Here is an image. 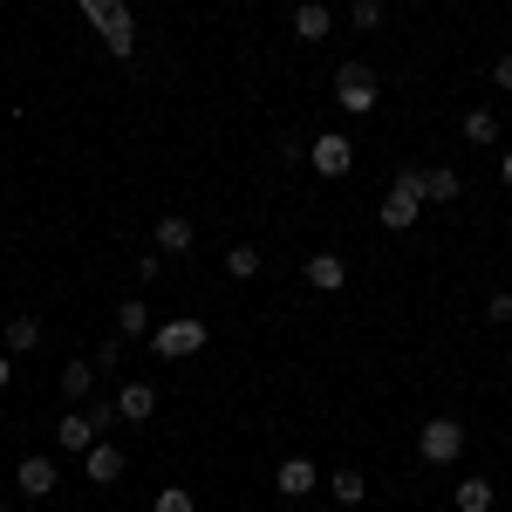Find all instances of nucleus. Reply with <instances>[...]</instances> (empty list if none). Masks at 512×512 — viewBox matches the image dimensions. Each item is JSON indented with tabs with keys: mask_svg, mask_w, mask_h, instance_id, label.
I'll list each match as a JSON object with an SVG mask.
<instances>
[{
	"mask_svg": "<svg viewBox=\"0 0 512 512\" xmlns=\"http://www.w3.org/2000/svg\"><path fill=\"white\" fill-rule=\"evenodd\" d=\"M376 219H383L390 233H410V226L424 219V171H417V164H403V171H396V185L383 192Z\"/></svg>",
	"mask_w": 512,
	"mask_h": 512,
	"instance_id": "1",
	"label": "nucleus"
},
{
	"mask_svg": "<svg viewBox=\"0 0 512 512\" xmlns=\"http://www.w3.org/2000/svg\"><path fill=\"white\" fill-rule=\"evenodd\" d=\"M205 342H212V328H205V321H192V315H171V321H158V328H151L158 362H185V355H198Z\"/></svg>",
	"mask_w": 512,
	"mask_h": 512,
	"instance_id": "2",
	"label": "nucleus"
},
{
	"mask_svg": "<svg viewBox=\"0 0 512 512\" xmlns=\"http://www.w3.org/2000/svg\"><path fill=\"white\" fill-rule=\"evenodd\" d=\"M76 7L103 28V48H110V55H130V48H137V21H130L123 0H76Z\"/></svg>",
	"mask_w": 512,
	"mask_h": 512,
	"instance_id": "3",
	"label": "nucleus"
},
{
	"mask_svg": "<svg viewBox=\"0 0 512 512\" xmlns=\"http://www.w3.org/2000/svg\"><path fill=\"white\" fill-rule=\"evenodd\" d=\"M335 103H342L349 117H369V110L383 103V96H376V69H369V62H342V69H335Z\"/></svg>",
	"mask_w": 512,
	"mask_h": 512,
	"instance_id": "4",
	"label": "nucleus"
},
{
	"mask_svg": "<svg viewBox=\"0 0 512 512\" xmlns=\"http://www.w3.org/2000/svg\"><path fill=\"white\" fill-rule=\"evenodd\" d=\"M458 451H465V424H458V417H431V424L417 431V458H424V465H458Z\"/></svg>",
	"mask_w": 512,
	"mask_h": 512,
	"instance_id": "5",
	"label": "nucleus"
},
{
	"mask_svg": "<svg viewBox=\"0 0 512 512\" xmlns=\"http://www.w3.org/2000/svg\"><path fill=\"white\" fill-rule=\"evenodd\" d=\"M308 164H315L321 178H349V164H355V144L342 137V130H321L315 144H308Z\"/></svg>",
	"mask_w": 512,
	"mask_h": 512,
	"instance_id": "6",
	"label": "nucleus"
},
{
	"mask_svg": "<svg viewBox=\"0 0 512 512\" xmlns=\"http://www.w3.org/2000/svg\"><path fill=\"white\" fill-rule=\"evenodd\" d=\"M96 437H103V424H96L89 410H69V417L55 424V451H69V458H82V451H89Z\"/></svg>",
	"mask_w": 512,
	"mask_h": 512,
	"instance_id": "7",
	"label": "nucleus"
},
{
	"mask_svg": "<svg viewBox=\"0 0 512 512\" xmlns=\"http://www.w3.org/2000/svg\"><path fill=\"white\" fill-rule=\"evenodd\" d=\"M82 478H89V485H117V478H123V451L96 437V444L82 451Z\"/></svg>",
	"mask_w": 512,
	"mask_h": 512,
	"instance_id": "8",
	"label": "nucleus"
},
{
	"mask_svg": "<svg viewBox=\"0 0 512 512\" xmlns=\"http://www.w3.org/2000/svg\"><path fill=\"white\" fill-rule=\"evenodd\" d=\"M301 274H308V287H321V294H342V287H349V260H342V253H308Z\"/></svg>",
	"mask_w": 512,
	"mask_h": 512,
	"instance_id": "9",
	"label": "nucleus"
},
{
	"mask_svg": "<svg viewBox=\"0 0 512 512\" xmlns=\"http://www.w3.org/2000/svg\"><path fill=\"white\" fill-rule=\"evenodd\" d=\"M315 485H321V472L308 465V458H287V465L274 472V492H280V499H308Z\"/></svg>",
	"mask_w": 512,
	"mask_h": 512,
	"instance_id": "10",
	"label": "nucleus"
},
{
	"mask_svg": "<svg viewBox=\"0 0 512 512\" xmlns=\"http://www.w3.org/2000/svg\"><path fill=\"white\" fill-rule=\"evenodd\" d=\"M294 35L301 41H328L335 35V14H328L321 0H294Z\"/></svg>",
	"mask_w": 512,
	"mask_h": 512,
	"instance_id": "11",
	"label": "nucleus"
},
{
	"mask_svg": "<svg viewBox=\"0 0 512 512\" xmlns=\"http://www.w3.org/2000/svg\"><path fill=\"white\" fill-rule=\"evenodd\" d=\"M117 417L151 424V417H158V390H151V383H123V390H117Z\"/></svg>",
	"mask_w": 512,
	"mask_h": 512,
	"instance_id": "12",
	"label": "nucleus"
},
{
	"mask_svg": "<svg viewBox=\"0 0 512 512\" xmlns=\"http://www.w3.org/2000/svg\"><path fill=\"white\" fill-rule=\"evenodd\" d=\"M55 485H62L55 458H21V499H48Z\"/></svg>",
	"mask_w": 512,
	"mask_h": 512,
	"instance_id": "13",
	"label": "nucleus"
},
{
	"mask_svg": "<svg viewBox=\"0 0 512 512\" xmlns=\"http://www.w3.org/2000/svg\"><path fill=\"white\" fill-rule=\"evenodd\" d=\"M458 192H465V178L451 164H431L424 171V205H458Z\"/></svg>",
	"mask_w": 512,
	"mask_h": 512,
	"instance_id": "14",
	"label": "nucleus"
},
{
	"mask_svg": "<svg viewBox=\"0 0 512 512\" xmlns=\"http://www.w3.org/2000/svg\"><path fill=\"white\" fill-rule=\"evenodd\" d=\"M158 253H192V219L185 212H164L158 219Z\"/></svg>",
	"mask_w": 512,
	"mask_h": 512,
	"instance_id": "15",
	"label": "nucleus"
},
{
	"mask_svg": "<svg viewBox=\"0 0 512 512\" xmlns=\"http://www.w3.org/2000/svg\"><path fill=\"white\" fill-rule=\"evenodd\" d=\"M0 349H7V355L41 349V321H35V315H14V321H7V335H0Z\"/></svg>",
	"mask_w": 512,
	"mask_h": 512,
	"instance_id": "16",
	"label": "nucleus"
},
{
	"mask_svg": "<svg viewBox=\"0 0 512 512\" xmlns=\"http://www.w3.org/2000/svg\"><path fill=\"white\" fill-rule=\"evenodd\" d=\"M117 335H123V342H137V335H151V308H144L137 294H130V301L117 308Z\"/></svg>",
	"mask_w": 512,
	"mask_h": 512,
	"instance_id": "17",
	"label": "nucleus"
},
{
	"mask_svg": "<svg viewBox=\"0 0 512 512\" xmlns=\"http://www.w3.org/2000/svg\"><path fill=\"white\" fill-rule=\"evenodd\" d=\"M465 144H499V110H465Z\"/></svg>",
	"mask_w": 512,
	"mask_h": 512,
	"instance_id": "18",
	"label": "nucleus"
},
{
	"mask_svg": "<svg viewBox=\"0 0 512 512\" xmlns=\"http://www.w3.org/2000/svg\"><path fill=\"white\" fill-rule=\"evenodd\" d=\"M328 492H335V506L349 512V506H362V492H369V478H362V472H349V465H342V472L328 478Z\"/></svg>",
	"mask_w": 512,
	"mask_h": 512,
	"instance_id": "19",
	"label": "nucleus"
},
{
	"mask_svg": "<svg viewBox=\"0 0 512 512\" xmlns=\"http://www.w3.org/2000/svg\"><path fill=\"white\" fill-rule=\"evenodd\" d=\"M89 390H96V369H89V362H69V369H62V396H69V403H89Z\"/></svg>",
	"mask_w": 512,
	"mask_h": 512,
	"instance_id": "20",
	"label": "nucleus"
},
{
	"mask_svg": "<svg viewBox=\"0 0 512 512\" xmlns=\"http://www.w3.org/2000/svg\"><path fill=\"white\" fill-rule=\"evenodd\" d=\"M458 512H492V478H458Z\"/></svg>",
	"mask_w": 512,
	"mask_h": 512,
	"instance_id": "21",
	"label": "nucleus"
},
{
	"mask_svg": "<svg viewBox=\"0 0 512 512\" xmlns=\"http://www.w3.org/2000/svg\"><path fill=\"white\" fill-rule=\"evenodd\" d=\"M226 274L253 280V274H260V246H233V253H226Z\"/></svg>",
	"mask_w": 512,
	"mask_h": 512,
	"instance_id": "22",
	"label": "nucleus"
},
{
	"mask_svg": "<svg viewBox=\"0 0 512 512\" xmlns=\"http://www.w3.org/2000/svg\"><path fill=\"white\" fill-rule=\"evenodd\" d=\"M151 512H198V499L185 492V485H164L158 499H151Z\"/></svg>",
	"mask_w": 512,
	"mask_h": 512,
	"instance_id": "23",
	"label": "nucleus"
},
{
	"mask_svg": "<svg viewBox=\"0 0 512 512\" xmlns=\"http://www.w3.org/2000/svg\"><path fill=\"white\" fill-rule=\"evenodd\" d=\"M349 21L362 28V35H369V28H383V0H355V7H349Z\"/></svg>",
	"mask_w": 512,
	"mask_h": 512,
	"instance_id": "24",
	"label": "nucleus"
},
{
	"mask_svg": "<svg viewBox=\"0 0 512 512\" xmlns=\"http://www.w3.org/2000/svg\"><path fill=\"white\" fill-rule=\"evenodd\" d=\"M485 321H492V328H512V294H492V301H485Z\"/></svg>",
	"mask_w": 512,
	"mask_h": 512,
	"instance_id": "25",
	"label": "nucleus"
},
{
	"mask_svg": "<svg viewBox=\"0 0 512 512\" xmlns=\"http://www.w3.org/2000/svg\"><path fill=\"white\" fill-rule=\"evenodd\" d=\"M492 82H499V89L512 96V55H499V62H492Z\"/></svg>",
	"mask_w": 512,
	"mask_h": 512,
	"instance_id": "26",
	"label": "nucleus"
},
{
	"mask_svg": "<svg viewBox=\"0 0 512 512\" xmlns=\"http://www.w3.org/2000/svg\"><path fill=\"white\" fill-rule=\"evenodd\" d=\"M7 383H14V355L0 349V390H7Z\"/></svg>",
	"mask_w": 512,
	"mask_h": 512,
	"instance_id": "27",
	"label": "nucleus"
},
{
	"mask_svg": "<svg viewBox=\"0 0 512 512\" xmlns=\"http://www.w3.org/2000/svg\"><path fill=\"white\" fill-rule=\"evenodd\" d=\"M499 178H506V192H512V151H506V158H499Z\"/></svg>",
	"mask_w": 512,
	"mask_h": 512,
	"instance_id": "28",
	"label": "nucleus"
},
{
	"mask_svg": "<svg viewBox=\"0 0 512 512\" xmlns=\"http://www.w3.org/2000/svg\"><path fill=\"white\" fill-rule=\"evenodd\" d=\"M410 7H431V0H410Z\"/></svg>",
	"mask_w": 512,
	"mask_h": 512,
	"instance_id": "29",
	"label": "nucleus"
},
{
	"mask_svg": "<svg viewBox=\"0 0 512 512\" xmlns=\"http://www.w3.org/2000/svg\"><path fill=\"white\" fill-rule=\"evenodd\" d=\"M0 512H7V499H0Z\"/></svg>",
	"mask_w": 512,
	"mask_h": 512,
	"instance_id": "30",
	"label": "nucleus"
},
{
	"mask_svg": "<svg viewBox=\"0 0 512 512\" xmlns=\"http://www.w3.org/2000/svg\"><path fill=\"white\" fill-rule=\"evenodd\" d=\"M335 512H342V506H335Z\"/></svg>",
	"mask_w": 512,
	"mask_h": 512,
	"instance_id": "31",
	"label": "nucleus"
},
{
	"mask_svg": "<svg viewBox=\"0 0 512 512\" xmlns=\"http://www.w3.org/2000/svg\"><path fill=\"white\" fill-rule=\"evenodd\" d=\"M76 512H82V506H76Z\"/></svg>",
	"mask_w": 512,
	"mask_h": 512,
	"instance_id": "32",
	"label": "nucleus"
}]
</instances>
